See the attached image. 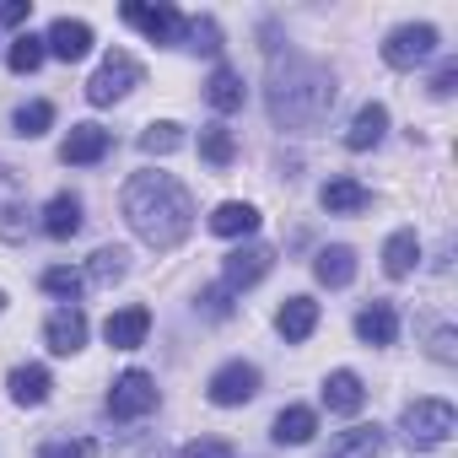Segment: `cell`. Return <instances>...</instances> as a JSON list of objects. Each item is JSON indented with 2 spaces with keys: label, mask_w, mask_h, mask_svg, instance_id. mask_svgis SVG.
I'll list each match as a JSON object with an SVG mask.
<instances>
[{
  "label": "cell",
  "mask_w": 458,
  "mask_h": 458,
  "mask_svg": "<svg viewBox=\"0 0 458 458\" xmlns=\"http://www.w3.org/2000/svg\"><path fill=\"white\" fill-rule=\"evenodd\" d=\"M335 98H340V87H335L329 65H318V60H308L297 49H286V60L270 55V119L281 130H313V124H324L329 108H335Z\"/></svg>",
  "instance_id": "cell-1"
},
{
  "label": "cell",
  "mask_w": 458,
  "mask_h": 458,
  "mask_svg": "<svg viewBox=\"0 0 458 458\" xmlns=\"http://www.w3.org/2000/svg\"><path fill=\"white\" fill-rule=\"evenodd\" d=\"M124 221L151 249H178L194 226V199L173 173H135L124 183Z\"/></svg>",
  "instance_id": "cell-2"
},
{
  "label": "cell",
  "mask_w": 458,
  "mask_h": 458,
  "mask_svg": "<svg viewBox=\"0 0 458 458\" xmlns=\"http://www.w3.org/2000/svg\"><path fill=\"white\" fill-rule=\"evenodd\" d=\"M399 426H404L410 447H442V442L453 437L458 415H453V404H447V399H415V404H404Z\"/></svg>",
  "instance_id": "cell-3"
},
{
  "label": "cell",
  "mask_w": 458,
  "mask_h": 458,
  "mask_svg": "<svg viewBox=\"0 0 458 458\" xmlns=\"http://www.w3.org/2000/svg\"><path fill=\"white\" fill-rule=\"evenodd\" d=\"M140 65H135V55H124V49H114V55H103V65L92 71V81H87V103L92 108H108V103H119L130 87H140Z\"/></svg>",
  "instance_id": "cell-4"
},
{
  "label": "cell",
  "mask_w": 458,
  "mask_h": 458,
  "mask_svg": "<svg viewBox=\"0 0 458 458\" xmlns=\"http://www.w3.org/2000/svg\"><path fill=\"white\" fill-rule=\"evenodd\" d=\"M437 44H442V33H437L431 22H404V28H394V33L383 38V65H394V71H415L420 60L437 55Z\"/></svg>",
  "instance_id": "cell-5"
},
{
  "label": "cell",
  "mask_w": 458,
  "mask_h": 458,
  "mask_svg": "<svg viewBox=\"0 0 458 458\" xmlns=\"http://www.w3.org/2000/svg\"><path fill=\"white\" fill-rule=\"evenodd\" d=\"M151 410H157V377L140 372V367L119 372L114 388H108V415H114V420H140V415H151Z\"/></svg>",
  "instance_id": "cell-6"
},
{
  "label": "cell",
  "mask_w": 458,
  "mask_h": 458,
  "mask_svg": "<svg viewBox=\"0 0 458 458\" xmlns=\"http://www.w3.org/2000/svg\"><path fill=\"white\" fill-rule=\"evenodd\" d=\"M205 394H210V404H221V410H238V404H249V399L259 394V367H254V361H226V367L210 372Z\"/></svg>",
  "instance_id": "cell-7"
},
{
  "label": "cell",
  "mask_w": 458,
  "mask_h": 458,
  "mask_svg": "<svg viewBox=\"0 0 458 458\" xmlns=\"http://www.w3.org/2000/svg\"><path fill=\"white\" fill-rule=\"evenodd\" d=\"M270 265H276V249H265V243L233 249V254L221 259V286L226 292H249V286H259L270 276Z\"/></svg>",
  "instance_id": "cell-8"
},
{
  "label": "cell",
  "mask_w": 458,
  "mask_h": 458,
  "mask_svg": "<svg viewBox=\"0 0 458 458\" xmlns=\"http://www.w3.org/2000/svg\"><path fill=\"white\" fill-rule=\"evenodd\" d=\"M0 238L6 243L28 238V189H22L17 167H6V162H0Z\"/></svg>",
  "instance_id": "cell-9"
},
{
  "label": "cell",
  "mask_w": 458,
  "mask_h": 458,
  "mask_svg": "<svg viewBox=\"0 0 458 458\" xmlns=\"http://www.w3.org/2000/svg\"><path fill=\"white\" fill-rule=\"evenodd\" d=\"M119 17H124L130 28H140L151 44H178V33H183V17H178L173 6H140V0H124Z\"/></svg>",
  "instance_id": "cell-10"
},
{
  "label": "cell",
  "mask_w": 458,
  "mask_h": 458,
  "mask_svg": "<svg viewBox=\"0 0 458 458\" xmlns=\"http://www.w3.org/2000/svg\"><path fill=\"white\" fill-rule=\"evenodd\" d=\"M114 151V135L103 130V124H71V135H65V146H60V162L65 167H92V162H103Z\"/></svg>",
  "instance_id": "cell-11"
},
{
  "label": "cell",
  "mask_w": 458,
  "mask_h": 458,
  "mask_svg": "<svg viewBox=\"0 0 458 458\" xmlns=\"http://www.w3.org/2000/svg\"><path fill=\"white\" fill-rule=\"evenodd\" d=\"M44 49H49L55 60H65V65H76V60H87V55H92V28H87V22H76V17H60V22H49Z\"/></svg>",
  "instance_id": "cell-12"
},
{
  "label": "cell",
  "mask_w": 458,
  "mask_h": 458,
  "mask_svg": "<svg viewBox=\"0 0 458 458\" xmlns=\"http://www.w3.org/2000/svg\"><path fill=\"white\" fill-rule=\"evenodd\" d=\"M44 340H49L55 356H76V351L87 345V313H81V308H60V313H49Z\"/></svg>",
  "instance_id": "cell-13"
},
{
  "label": "cell",
  "mask_w": 458,
  "mask_h": 458,
  "mask_svg": "<svg viewBox=\"0 0 458 458\" xmlns=\"http://www.w3.org/2000/svg\"><path fill=\"white\" fill-rule=\"evenodd\" d=\"M318 205H324L329 216H356V210L372 205V189H367L361 178H329V183L318 189Z\"/></svg>",
  "instance_id": "cell-14"
},
{
  "label": "cell",
  "mask_w": 458,
  "mask_h": 458,
  "mask_svg": "<svg viewBox=\"0 0 458 458\" xmlns=\"http://www.w3.org/2000/svg\"><path fill=\"white\" fill-rule=\"evenodd\" d=\"M146 329H151V313H146V308H119V313H108V324H103V340H108L114 351H135V345H146Z\"/></svg>",
  "instance_id": "cell-15"
},
{
  "label": "cell",
  "mask_w": 458,
  "mask_h": 458,
  "mask_svg": "<svg viewBox=\"0 0 458 458\" xmlns=\"http://www.w3.org/2000/svg\"><path fill=\"white\" fill-rule=\"evenodd\" d=\"M210 233L216 238H249V233H259V210L249 199H226L210 210Z\"/></svg>",
  "instance_id": "cell-16"
},
{
  "label": "cell",
  "mask_w": 458,
  "mask_h": 458,
  "mask_svg": "<svg viewBox=\"0 0 458 458\" xmlns=\"http://www.w3.org/2000/svg\"><path fill=\"white\" fill-rule=\"evenodd\" d=\"M313 276H318V286H329V292L351 286V281H356V249H345V243H335V249H318V259H313Z\"/></svg>",
  "instance_id": "cell-17"
},
{
  "label": "cell",
  "mask_w": 458,
  "mask_h": 458,
  "mask_svg": "<svg viewBox=\"0 0 458 458\" xmlns=\"http://www.w3.org/2000/svg\"><path fill=\"white\" fill-rule=\"evenodd\" d=\"M356 335H361L367 345H394V340H399V313H394V302H367V308L356 313Z\"/></svg>",
  "instance_id": "cell-18"
},
{
  "label": "cell",
  "mask_w": 458,
  "mask_h": 458,
  "mask_svg": "<svg viewBox=\"0 0 458 458\" xmlns=\"http://www.w3.org/2000/svg\"><path fill=\"white\" fill-rule=\"evenodd\" d=\"M324 404H329L335 415H356V410L367 404V388H361V377H356L351 367L329 372V377H324Z\"/></svg>",
  "instance_id": "cell-19"
},
{
  "label": "cell",
  "mask_w": 458,
  "mask_h": 458,
  "mask_svg": "<svg viewBox=\"0 0 458 458\" xmlns=\"http://www.w3.org/2000/svg\"><path fill=\"white\" fill-rule=\"evenodd\" d=\"M205 98H210V108H216V114H238V108H243V98H249V87H243V76H238L233 65H216V71H210V81H205Z\"/></svg>",
  "instance_id": "cell-20"
},
{
  "label": "cell",
  "mask_w": 458,
  "mask_h": 458,
  "mask_svg": "<svg viewBox=\"0 0 458 458\" xmlns=\"http://www.w3.org/2000/svg\"><path fill=\"white\" fill-rule=\"evenodd\" d=\"M44 233H49V238H60V243L81 233V199H76L71 189H60V194L44 205Z\"/></svg>",
  "instance_id": "cell-21"
},
{
  "label": "cell",
  "mask_w": 458,
  "mask_h": 458,
  "mask_svg": "<svg viewBox=\"0 0 458 458\" xmlns=\"http://www.w3.org/2000/svg\"><path fill=\"white\" fill-rule=\"evenodd\" d=\"M383 130H388V108L383 103H361L356 119H351V130H345V146L351 151H372L383 140Z\"/></svg>",
  "instance_id": "cell-22"
},
{
  "label": "cell",
  "mask_w": 458,
  "mask_h": 458,
  "mask_svg": "<svg viewBox=\"0 0 458 458\" xmlns=\"http://www.w3.org/2000/svg\"><path fill=\"white\" fill-rule=\"evenodd\" d=\"M276 329L297 345V340H308L313 329H318V302L313 297H286L281 302V313H276Z\"/></svg>",
  "instance_id": "cell-23"
},
{
  "label": "cell",
  "mask_w": 458,
  "mask_h": 458,
  "mask_svg": "<svg viewBox=\"0 0 458 458\" xmlns=\"http://www.w3.org/2000/svg\"><path fill=\"white\" fill-rule=\"evenodd\" d=\"M415 265H420V238L404 226V233H394V238L383 243V276H388V281H404Z\"/></svg>",
  "instance_id": "cell-24"
},
{
  "label": "cell",
  "mask_w": 458,
  "mask_h": 458,
  "mask_svg": "<svg viewBox=\"0 0 458 458\" xmlns=\"http://www.w3.org/2000/svg\"><path fill=\"white\" fill-rule=\"evenodd\" d=\"M6 388H12V399H17V404H44V399H49V388H55V377H49V367L28 361V367H12Z\"/></svg>",
  "instance_id": "cell-25"
},
{
  "label": "cell",
  "mask_w": 458,
  "mask_h": 458,
  "mask_svg": "<svg viewBox=\"0 0 458 458\" xmlns=\"http://www.w3.org/2000/svg\"><path fill=\"white\" fill-rule=\"evenodd\" d=\"M313 431H318V415H313L308 404L281 410V415H276V426H270V437H276L281 447H302V442H313Z\"/></svg>",
  "instance_id": "cell-26"
},
{
  "label": "cell",
  "mask_w": 458,
  "mask_h": 458,
  "mask_svg": "<svg viewBox=\"0 0 458 458\" xmlns=\"http://www.w3.org/2000/svg\"><path fill=\"white\" fill-rule=\"evenodd\" d=\"M383 447H388L383 426H351V431H340V442L329 447V458H377Z\"/></svg>",
  "instance_id": "cell-27"
},
{
  "label": "cell",
  "mask_w": 458,
  "mask_h": 458,
  "mask_svg": "<svg viewBox=\"0 0 458 458\" xmlns=\"http://www.w3.org/2000/svg\"><path fill=\"white\" fill-rule=\"evenodd\" d=\"M199 157H205L210 167H233V157H238V140H233V130H221V124L199 130Z\"/></svg>",
  "instance_id": "cell-28"
},
{
  "label": "cell",
  "mask_w": 458,
  "mask_h": 458,
  "mask_svg": "<svg viewBox=\"0 0 458 458\" xmlns=\"http://www.w3.org/2000/svg\"><path fill=\"white\" fill-rule=\"evenodd\" d=\"M44 38H33V33H22V38H12V49H6V65H12V76H33L38 65H44Z\"/></svg>",
  "instance_id": "cell-29"
},
{
  "label": "cell",
  "mask_w": 458,
  "mask_h": 458,
  "mask_svg": "<svg viewBox=\"0 0 458 458\" xmlns=\"http://www.w3.org/2000/svg\"><path fill=\"white\" fill-rule=\"evenodd\" d=\"M12 124H17V135H22V140H38V135L55 124V103H44V98H38V103H22Z\"/></svg>",
  "instance_id": "cell-30"
},
{
  "label": "cell",
  "mask_w": 458,
  "mask_h": 458,
  "mask_svg": "<svg viewBox=\"0 0 458 458\" xmlns=\"http://www.w3.org/2000/svg\"><path fill=\"white\" fill-rule=\"evenodd\" d=\"M44 292H49V297L76 302V297L87 292V276H81V270H71V265H49V270H44Z\"/></svg>",
  "instance_id": "cell-31"
},
{
  "label": "cell",
  "mask_w": 458,
  "mask_h": 458,
  "mask_svg": "<svg viewBox=\"0 0 458 458\" xmlns=\"http://www.w3.org/2000/svg\"><path fill=\"white\" fill-rule=\"evenodd\" d=\"M178 146H183V130H178L173 119L146 124V135H140V151H146V157H167V151H178Z\"/></svg>",
  "instance_id": "cell-32"
},
{
  "label": "cell",
  "mask_w": 458,
  "mask_h": 458,
  "mask_svg": "<svg viewBox=\"0 0 458 458\" xmlns=\"http://www.w3.org/2000/svg\"><path fill=\"white\" fill-rule=\"evenodd\" d=\"M178 38H189V49H199V55H221V28H216V17H194V22H183Z\"/></svg>",
  "instance_id": "cell-33"
},
{
  "label": "cell",
  "mask_w": 458,
  "mask_h": 458,
  "mask_svg": "<svg viewBox=\"0 0 458 458\" xmlns=\"http://www.w3.org/2000/svg\"><path fill=\"white\" fill-rule=\"evenodd\" d=\"M87 281H98V286H114V281H124V249H98V254H92V270H87Z\"/></svg>",
  "instance_id": "cell-34"
},
{
  "label": "cell",
  "mask_w": 458,
  "mask_h": 458,
  "mask_svg": "<svg viewBox=\"0 0 458 458\" xmlns=\"http://www.w3.org/2000/svg\"><path fill=\"white\" fill-rule=\"evenodd\" d=\"M38 458H98V442L92 437H71V442H44Z\"/></svg>",
  "instance_id": "cell-35"
},
{
  "label": "cell",
  "mask_w": 458,
  "mask_h": 458,
  "mask_svg": "<svg viewBox=\"0 0 458 458\" xmlns=\"http://www.w3.org/2000/svg\"><path fill=\"white\" fill-rule=\"evenodd\" d=\"M183 458H238V447H233V442H221V437H199V442L183 447Z\"/></svg>",
  "instance_id": "cell-36"
},
{
  "label": "cell",
  "mask_w": 458,
  "mask_h": 458,
  "mask_svg": "<svg viewBox=\"0 0 458 458\" xmlns=\"http://www.w3.org/2000/svg\"><path fill=\"white\" fill-rule=\"evenodd\" d=\"M199 308H205L210 318H226V313H233V292H226V286H210V292H199Z\"/></svg>",
  "instance_id": "cell-37"
},
{
  "label": "cell",
  "mask_w": 458,
  "mask_h": 458,
  "mask_svg": "<svg viewBox=\"0 0 458 458\" xmlns=\"http://www.w3.org/2000/svg\"><path fill=\"white\" fill-rule=\"evenodd\" d=\"M453 87H458V60H442V71L431 76V98H453Z\"/></svg>",
  "instance_id": "cell-38"
},
{
  "label": "cell",
  "mask_w": 458,
  "mask_h": 458,
  "mask_svg": "<svg viewBox=\"0 0 458 458\" xmlns=\"http://www.w3.org/2000/svg\"><path fill=\"white\" fill-rule=\"evenodd\" d=\"M28 12H33L28 0H0V22H6V28L12 22H28Z\"/></svg>",
  "instance_id": "cell-39"
},
{
  "label": "cell",
  "mask_w": 458,
  "mask_h": 458,
  "mask_svg": "<svg viewBox=\"0 0 458 458\" xmlns=\"http://www.w3.org/2000/svg\"><path fill=\"white\" fill-rule=\"evenodd\" d=\"M431 356L437 361H453L458 351H453V329H437V340H431Z\"/></svg>",
  "instance_id": "cell-40"
},
{
  "label": "cell",
  "mask_w": 458,
  "mask_h": 458,
  "mask_svg": "<svg viewBox=\"0 0 458 458\" xmlns=\"http://www.w3.org/2000/svg\"><path fill=\"white\" fill-rule=\"evenodd\" d=\"M0 313H6V292H0Z\"/></svg>",
  "instance_id": "cell-41"
}]
</instances>
